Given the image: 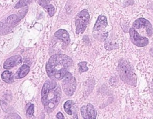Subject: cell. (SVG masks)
Here are the masks:
<instances>
[{
	"label": "cell",
	"instance_id": "1",
	"mask_svg": "<svg viewBox=\"0 0 153 119\" xmlns=\"http://www.w3.org/2000/svg\"><path fill=\"white\" fill-rule=\"evenodd\" d=\"M72 65V60L66 55H54L49 58L46 65L47 74L53 80L62 79L68 72V68Z\"/></svg>",
	"mask_w": 153,
	"mask_h": 119
},
{
	"label": "cell",
	"instance_id": "2",
	"mask_svg": "<svg viewBox=\"0 0 153 119\" xmlns=\"http://www.w3.org/2000/svg\"><path fill=\"white\" fill-rule=\"evenodd\" d=\"M120 79L125 83L135 87L137 82V77L133 72L130 63L125 59H121L119 61L117 68Z\"/></svg>",
	"mask_w": 153,
	"mask_h": 119
},
{
	"label": "cell",
	"instance_id": "3",
	"mask_svg": "<svg viewBox=\"0 0 153 119\" xmlns=\"http://www.w3.org/2000/svg\"><path fill=\"white\" fill-rule=\"evenodd\" d=\"M62 96V91L60 87L50 90L49 92L41 96V102L45 110L48 113H52L58 105Z\"/></svg>",
	"mask_w": 153,
	"mask_h": 119
},
{
	"label": "cell",
	"instance_id": "4",
	"mask_svg": "<svg viewBox=\"0 0 153 119\" xmlns=\"http://www.w3.org/2000/svg\"><path fill=\"white\" fill-rule=\"evenodd\" d=\"M89 19L90 15L88 10L86 9H84L76 15L75 19L76 34H79L80 33L83 34L85 31Z\"/></svg>",
	"mask_w": 153,
	"mask_h": 119
},
{
	"label": "cell",
	"instance_id": "5",
	"mask_svg": "<svg viewBox=\"0 0 153 119\" xmlns=\"http://www.w3.org/2000/svg\"><path fill=\"white\" fill-rule=\"evenodd\" d=\"M129 35L130 41L136 47H144L149 43V40L147 38L142 37L132 27L129 30Z\"/></svg>",
	"mask_w": 153,
	"mask_h": 119
},
{
	"label": "cell",
	"instance_id": "6",
	"mask_svg": "<svg viewBox=\"0 0 153 119\" xmlns=\"http://www.w3.org/2000/svg\"><path fill=\"white\" fill-rule=\"evenodd\" d=\"M132 28L135 30L145 29L149 36H151L153 34V28L151 22L143 17H140L134 21L132 25Z\"/></svg>",
	"mask_w": 153,
	"mask_h": 119
},
{
	"label": "cell",
	"instance_id": "7",
	"mask_svg": "<svg viewBox=\"0 0 153 119\" xmlns=\"http://www.w3.org/2000/svg\"><path fill=\"white\" fill-rule=\"evenodd\" d=\"M81 114L83 119H96L97 112L93 105L89 104L81 108Z\"/></svg>",
	"mask_w": 153,
	"mask_h": 119
},
{
	"label": "cell",
	"instance_id": "8",
	"mask_svg": "<svg viewBox=\"0 0 153 119\" xmlns=\"http://www.w3.org/2000/svg\"><path fill=\"white\" fill-rule=\"evenodd\" d=\"M63 89L65 93L68 96H71L76 87V81L75 78H72L71 80L68 81L62 82Z\"/></svg>",
	"mask_w": 153,
	"mask_h": 119
},
{
	"label": "cell",
	"instance_id": "9",
	"mask_svg": "<svg viewBox=\"0 0 153 119\" xmlns=\"http://www.w3.org/2000/svg\"><path fill=\"white\" fill-rule=\"evenodd\" d=\"M22 62V57L19 55L13 56L8 58L4 63L3 67L5 69H10L19 65Z\"/></svg>",
	"mask_w": 153,
	"mask_h": 119
},
{
	"label": "cell",
	"instance_id": "10",
	"mask_svg": "<svg viewBox=\"0 0 153 119\" xmlns=\"http://www.w3.org/2000/svg\"><path fill=\"white\" fill-rule=\"evenodd\" d=\"M108 25V22L106 16L103 15H100L98 16V19L96 22L93 31H101L105 28H106Z\"/></svg>",
	"mask_w": 153,
	"mask_h": 119
},
{
	"label": "cell",
	"instance_id": "11",
	"mask_svg": "<svg viewBox=\"0 0 153 119\" xmlns=\"http://www.w3.org/2000/svg\"><path fill=\"white\" fill-rule=\"evenodd\" d=\"M54 36L57 39L62 40L63 42H65L67 45L69 44L70 42V35L65 30L60 29L59 30H57L54 33Z\"/></svg>",
	"mask_w": 153,
	"mask_h": 119
},
{
	"label": "cell",
	"instance_id": "12",
	"mask_svg": "<svg viewBox=\"0 0 153 119\" xmlns=\"http://www.w3.org/2000/svg\"><path fill=\"white\" fill-rule=\"evenodd\" d=\"M56 86V82L52 80V81H46L42 88L41 96L45 95L46 93L49 92L50 90L55 88Z\"/></svg>",
	"mask_w": 153,
	"mask_h": 119
},
{
	"label": "cell",
	"instance_id": "13",
	"mask_svg": "<svg viewBox=\"0 0 153 119\" xmlns=\"http://www.w3.org/2000/svg\"><path fill=\"white\" fill-rule=\"evenodd\" d=\"M20 18L18 16L16 15H11L9 16L6 20V24L9 27H12L18 24V22L20 21Z\"/></svg>",
	"mask_w": 153,
	"mask_h": 119
},
{
	"label": "cell",
	"instance_id": "14",
	"mask_svg": "<svg viewBox=\"0 0 153 119\" xmlns=\"http://www.w3.org/2000/svg\"><path fill=\"white\" fill-rule=\"evenodd\" d=\"M1 78L5 82L8 84L12 83L14 80V77L12 72L8 70H6L3 73Z\"/></svg>",
	"mask_w": 153,
	"mask_h": 119
},
{
	"label": "cell",
	"instance_id": "15",
	"mask_svg": "<svg viewBox=\"0 0 153 119\" xmlns=\"http://www.w3.org/2000/svg\"><path fill=\"white\" fill-rule=\"evenodd\" d=\"M30 71V68L26 65H23L21 68L19 72V78H23L25 77Z\"/></svg>",
	"mask_w": 153,
	"mask_h": 119
},
{
	"label": "cell",
	"instance_id": "16",
	"mask_svg": "<svg viewBox=\"0 0 153 119\" xmlns=\"http://www.w3.org/2000/svg\"><path fill=\"white\" fill-rule=\"evenodd\" d=\"M74 105V102L71 100H68L65 103L63 107H64V110L66 112V113L68 115H72V111L71 110L72 106Z\"/></svg>",
	"mask_w": 153,
	"mask_h": 119
},
{
	"label": "cell",
	"instance_id": "17",
	"mask_svg": "<svg viewBox=\"0 0 153 119\" xmlns=\"http://www.w3.org/2000/svg\"><path fill=\"white\" fill-rule=\"evenodd\" d=\"M10 31V27L6 24V23L0 22V35H5L8 34Z\"/></svg>",
	"mask_w": 153,
	"mask_h": 119
},
{
	"label": "cell",
	"instance_id": "18",
	"mask_svg": "<svg viewBox=\"0 0 153 119\" xmlns=\"http://www.w3.org/2000/svg\"><path fill=\"white\" fill-rule=\"evenodd\" d=\"M45 10L47 12L48 14L49 15L50 17H52L55 13V8L52 4H47L45 7H43Z\"/></svg>",
	"mask_w": 153,
	"mask_h": 119
},
{
	"label": "cell",
	"instance_id": "19",
	"mask_svg": "<svg viewBox=\"0 0 153 119\" xmlns=\"http://www.w3.org/2000/svg\"><path fill=\"white\" fill-rule=\"evenodd\" d=\"M31 0H19V2L14 6L15 8H22L23 7L26 6Z\"/></svg>",
	"mask_w": 153,
	"mask_h": 119
},
{
	"label": "cell",
	"instance_id": "20",
	"mask_svg": "<svg viewBox=\"0 0 153 119\" xmlns=\"http://www.w3.org/2000/svg\"><path fill=\"white\" fill-rule=\"evenodd\" d=\"M78 66H79V70L81 73L87 72L89 70V68L87 66V63H86L85 61L80 62V63H79Z\"/></svg>",
	"mask_w": 153,
	"mask_h": 119
},
{
	"label": "cell",
	"instance_id": "21",
	"mask_svg": "<svg viewBox=\"0 0 153 119\" xmlns=\"http://www.w3.org/2000/svg\"><path fill=\"white\" fill-rule=\"evenodd\" d=\"M34 113V105L33 104H30L29 107L26 109V114L29 117H32Z\"/></svg>",
	"mask_w": 153,
	"mask_h": 119
},
{
	"label": "cell",
	"instance_id": "22",
	"mask_svg": "<svg viewBox=\"0 0 153 119\" xmlns=\"http://www.w3.org/2000/svg\"><path fill=\"white\" fill-rule=\"evenodd\" d=\"M52 1V0H38V3L40 6H41L43 7H45L47 4H49V3Z\"/></svg>",
	"mask_w": 153,
	"mask_h": 119
},
{
	"label": "cell",
	"instance_id": "23",
	"mask_svg": "<svg viewBox=\"0 0 153 119\" xmlns=\"http://www.w3.org/2000/svg\"><path fill=\"white\" fill-rule=\"evenodd\" d=\"M72 78H73V77H72V74H71V73H70V72H67L66 74H65V77H63V81H70V80H71Z\"/></svg>",
	"mask_w": 153,
	"mask_h": 119
},
{
	"label": "cell",
	"instance_id": "24",
	"mask_svg": "<svg viewBox=\"0 0 153 119\" xmlns=\"http://www.w3.org/2000/svg\"><path fill=\"white\" fill-rule=\"evenodd\" d=\"M10 117V119H22L20 116L16 114H13Z\"/></svg>",
	"mask_w": 153,
	"mask_h": 119
},
{
	"label": "cell",
	"instance_id": "25",
	"mask_svg": "<svg viewBox=\"0 0 153 119\" xmlns=\"http://www.w3.org/2000/svg\"><path fill=\"white\" fill-rule=\"evenodd\" d=\"M56 117L57 119H65L64 116L63 115V114L61 112H59L56 114Z\"/></svg>",
	"mask_w": 153,
	"mask_h": 119
},
{
	"label": "cell",
	"instance_id": "26",
	"mask_svg": "<svg viewBox=\"0 0 153 119\" xmlns=\"http://www.w3.org/2000/svg\"><path fill=\"white\" fill-rule=\"evenodd\" d=\"M150 92L151 95L153 96V79H152L150 85Z\"/></svg>",
	"mask_w": 153,
	"mask_h": 119
}]
</instances>
